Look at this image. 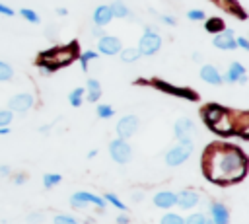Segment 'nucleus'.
<instances>
[{
	"label": "nucleus",
	"mask_w": 249,
	"mask_h": 224,
	"mask_svg": "<svg viewBox=\"0 0 249 224\" xmlns=\"http://www.w3.org/2000/svg\"><path fill=\"white\" fill-rule=\"evenodd\" d=\"M138 129V117L136 115H124L119 123H117V134L119 138H128L136 132Z\"/></svg>",
	"instance_id": "6e6552de"
},
{
	"label": "nucleus",
	"mask_w": 249,
	"mask_h": 224,
	"mask_svg": "<svg viewBox=\"0 0 249 224\" xmlns=\"http://www.w3.org/2000/svg\"><path fill=\"white\" fill-rule=\"evenodd\" d=\"M113 107L111 105H107V103H103V105H97V117L99 119H109V117H113Z\"/></svg>",
	"instance_id": "cd10ccee"
},
{
	"label": "nucleus",
	"mask_w": 249,
	"mask_h": 224,
	"mask_svg": "<svg viewBox=\"0 0 249 224\" xmlns=\"http://www.w3.org/2000/svg\"><path fill=\"white\" fill-rule=\"evenodd\" d=\"M204 169L212 181L231 183L245 175L247 160H245V154L237 148L212 146L204 158Z\"/></svg>",
	"instance_id": "f257e3e1"
},
{
	"label": "nucleus",
	"mask_w": 249,
	"mask_h": 224,
	"mask_svg": "<svg viewBox=\"0 0 249 224\" xmlns=\"http://www.w3.org/2000/svg\"><path fill=\"white\" fill-rule=\"evenodd\" d=\"M91 31H93V35H95V37H103V35H105V33H103V29H101L99 25H97V27H93Z\"/></svg>",
	"instance_id": "ea45409f"
},
{
	"label": "nucleus",
	"mask_w": 249,
	"mask_h": 224,
	"mask_svg": "<svg viewBox=\"0 0 249 224\" xmlns=\"http://www.w3.org/2000/svg\"><path fill=\"white\" fill-rule=\"evenodd\" d=\"M212 45L216 49H222V51H233V49H237V43H235V37H233V31L231 29H224V31L216 33Z\"/></svg>",
	"instance_id": "1a4fd4ad"
},
{
	"label": "nucleus",
	"mask_w": 249,
	"mask_h": 224,
	"mask_svg": "<svg viewBox=\"0 0 249 224\" xmlns=\"http://www.w3.org/2000/svg\"><path fill=\"white\" fill-rule=\"evenodd\" d=\"M0 173H2V175H8V173H10V168H8V166H2V168H0Z\"/></svg>",
	"instance_id": "37998d69"
},
{
	"label": "nucleus",
	"mask_w": 249,
	"mask_h": 224,
	"mask_svg": "<svg viewBox=\"0 0 249 224\" xmlns=\"http://www.w3.org/2000/svg\"><path fill=\"white\" fill-rule=\"evenodd\" d=\"M198 193L196 191H191V189H185L181 193H177V205L181 208H193L195 205H198Z\"/></svg>",
	"instance_id": "4468645a"
},
{
	"label": "nucleus",
	"mask_w": 249,
	"mask_h": 224,
	"mask_svg": "<svg viewBox=\"0 0 249 224\" xmlns=\"http://www.w3.org/2000/svg\"><path fill=\"white\" fill-rule=\"evenodd\" d=\"M173 131H175V136H177L179 140H191V136H193V132H195V125H193V121H189V119L183 117V119L175 121Z\"/></svg>",
	"instance_id": "9d476101"
},
{
	"label": "nucleus",
	"mask_w": 249,
	"mask_h": 224,
	"mask_svg": "<svg viewBox=\"0 0 249 224\" xmlns=\"http://www.w3.org/2000/svg\"><path fill=\"white\" fill-rule=\"evenodd\" d=\"M31 105H33V95L31 93H25V92L12 95L10 101H8L10 111H16V113H25L27 109H31Z\"/></svg>",
	"instance_id": "0eeeda50"
},
{
	"label": "nucleus",
	"mask_w": 249,
	"mask_h": 224,
	"mask_svg": "<svg viewBox=\"0 0 249 224\" xmlns=\"http://www.w3.org/2000/svg\"><path fill=\"white\" fill-rule=\"evenodd\" d=\"M117 224H128V216L119 214V216H117Z\"/></svg>",
	"instance_id": "58836bf2"
},
{
	"label": "nucleus",
	"mask_w": 249,
	"mask_h": 224,
	"mask_svg": "<svg viewBox=\"0 0 249 224\" xmlns=\"http://www.w3.org/2000/svg\"><path fill=\"white\" fill-rule=\"evenodd\" d=\"M8 132H10L8 127H0V134H8Z\"/></svg>",
	"instance_id": "a18cd8bd"
},
{
	"label": "nucleus",
	"mask_w": 249,
	"mask_h": 224,
	"mask_svg": "<svg viewBox=\"0 0 249 224\" xmlns=\"http://www.w3.org/2000/svg\"><path fill=\"white\" fill-rule=\"evenodd\" d=\"M95 154H97V150H89V152H88V158H93Z\"/></svg>",
	"instance_id": "49530a36"
},
{
	"label": "nucleus",
	"mask_w": 249,
	"mask_h": 224,
	"mask_svg": "<svg viewBox=\"0 0 249 224\" xmlns=\"http://www.w3.org/2000/svg\"><path fill=\"white\" fill-rule=\"evenodd\" d=\"M247 74V70H245V66L241 64V62H231L230 64V68H228V72H226V82H239V78L241 76H245Z\"/></svg>",
	"instance_id": "dca6fc26"
},
{
	"label": "nucleus",
	"mask_w": 249,
	"mask_h": 224,
	"mask_svg": "<svg viewBox=\"0 0 249 224\" xmlns=\"http://www.w3.org/2000/svg\"><path fill=\"white\" fill-rule=\"evenodd\" d=\"M121 53V60L123 62H136L138 58H140V53H138V49H134V47H126V49H121L119 51Z\"/></svg>",
	"instance_id": "6ab92c4d"
},
{
	"label": "nucleus",
	"mask_w": 249,
	"mask_h": 224,
	"mask_svg": "<svg viewBox=\"0 0 249 224\" xmlns=\"http://www.w3.org/2000/svg\"><path fill=\"white\" fill-rule=\"evenodd\" d=\"M160 224H183V218L175 212H165L160 220Z\"/></svg>",
	"instance_id": "393cba45"
},
{
	"label": "nucleus",
	"mask_w": 249,
	"mask_h": 224,
	"mask_svg": "<svg viewBox=\"0 0 249 224\" xmlns=\"http://www.w3.org/2000/svg\"><path fill=\"white\" fill-rule=\"evenodd\" d=\"M210 214H212V224H230V212L226 205L222 203H210Z\"/></svg>",
	"instance_id": "9b49d317"
},
{
	"label": "nucleus",
	"mask_w": 249,
	"mask_h": 224,
	"mask_svg": "<svg viewBox=\"0 0 249 224\" xmlns=\"http://www.w3.org/2000/svg\"><path fill=\"white\" fill-rule=\"evenodd\" d=\"M84 88H74L70 93H68V101L72 107H80L82 105V99H84Z\"/></svg>",
	"instance_id": "412c9836"
},
{
	"label": "nucleus",
	"mask_w": 249,
	"mask_h": 224,
	"mask_svg": "<svg viewBox=\"0 0 249 224\" xmlns=\"http://www.w3.org/2000/svg\"><path fill=\"white\" fill-rule=\"evenodd\" d=\"M142 199H144V193H142V191H134V193H132V201H134V203H140Z\"/></svg>",
	"instance_id": "4c0bfd02"
},
{
	"label": "nucleus",
	"mask_w": 249,
	"mask_h": 224,
	"mask_svg": "<svg viewBox=\"0 0 249 224\" xmlns=\"http://www.w3.org/2000/svg\"><path fill=\"white\" fill-rule=\"evenodd\" d=\"M160 47H161V37L156 31H152V27H146L144 35L140 37L138 47H136L138 53L144 55V56H150V55H156L160 51Z\"/></svg>",
	"instance_id": "7ed1b4c3"
},
{
	"label": "nucleus",
	"mask_w": 249,
	"mask_h": 224,
	"mask_svg": "<svg viewBox=\"0 0 249 224\" xmlns=\"http://www.w3.org/2000/svg\"><path fill=\"white\" fill-rule=\"evenodd\" d=\"M70 205L74 208H86L88 205H95V206L103 208L105 206V199H101V197H97L93 193H88V191H78V193H72Z\"/></svg>",
	"instance_id": "39448f33"
},
{
	"label": "nucleus",
	"mask_w": 249,
	"mask_h": 224,
	"mask_svg": "<svg viewBox=\"0 0 249 224\" xmlns=\"http://www.w3.org/2000/svg\"><path fill=\"white\" fill-rule=\"evenodd\" d=\"M23 181H25V175H21V173H19V175H16V185H21Z\"/></svg>",
	"instance_id": "a19ab883"
},
{
	"label": "nucleus",
	"mask_w": 249,
	"mask_h": 224,
	"mask_svg": "<svg viewBox=\"0 0 249 224\" xmlns=\"http://www.w3.org/2000/svg\"><path fill=\"white\" fill-rule=\"evenodd\" d=\"M53 224H78V220L70 214H56L53 218Z\"/></svg>",
	"instance_id": "c756f323"
},
{
	"label": "nucleus",
	"mask_w": 249,
	"mask_h": 224,
	"mask_svg": "<svg viewBox=\"0 0 249 224\" xmlns=\"http://www.w3.org/2000/svg\"><path fill=\"white\" fill-rule=\"evenodd\" d=\"M206 216L202 212H195V214H189L187 220H183V224H204Z\"/></svg>",
	"instance_id": "7c9ffc66"
},
{
	"label": "nucleus",
	"mask_w": 249,
	"mask_h": 224,
	"mask_svg": "<svg viewBox=\"0 0 249 224\" xmlns=\"http://www.w3.org/2000/svg\"><path fill=\"white\" fill-rule=\"evenodd\" d=\"M12 123V111L0 109V127H8Z\"/></svg>",
	"instance_id": "2f4dec72"
},
{
	"label": "nucleus",
	"mask_w": 249,
	"mask_h": 224,
	"mask_svg": "<svg viewBox=\"0 0 249 224\" xmlns=\"http://www.w3.org/2000/svg\"><path fill=\"white\" fill-rule=\"evenodd\" d=\"M235 43H237V47H241V49L249 51V43H247V39H245V37H237V39H235Z\"/></svg>",
	"instance_id": "c9c22d12"
},
{
	"label": "nucleus",
	"mask_w": 249,
	"mask_h": 224,
	"mask_svg": "<svg viewBox=\"0 0 249 224\" xmlns=\"http://www.w3.org/2000/svg\"><path fill=\"white\" fill-rule=\"evenodd\" d=\"M41 220H43V216H41L39 212H33V214L27 216V222H31V224H37V222H41Z\"/></svg>",
	"instance_id": "72a5a7b5"
},
{
	"label": "nucleus",
	"mask_w": 249,
	"mask_h": 224,
	"mask_svg": "<svg viewBox=\"0 0 249 224\" xmlns=\"http://www.w3.org/2000/svg\"><path fill=\"white\" fill-rule=\"evenodd\" d=\"M204 224H212V220H208V218H206V220H204Z\"/></svg>",
	"instance_id": "de8ad7c7"
},
{
	"label": "nucleus",
	"mask_w": 249,
	"mask_h": 224,
	"mask_svg": "<svg viewBox=\"0 0 249 224\" xmlns=\"http://www.w3.org/2000/svg\"><path fill=\"white\" fill-rule=\"evenodd\" d=\"M86 97H88V101L89 103H93V101H97L99 97H101V84L97 82V80H93V78H89L88 80V86H86Z\"/></svg>",
	"instance_id": "f3484780"
},
{
	"label": "nucleus",
	"mask_w": 249,
	"mask_h": 224,
	"mask_svg": "<svg viewBox=\"0 0 249 224\" xmlns=\"http://www.w3.org/2000/svg\"><path fill=\"white\" fill-rule=\"evenodd\" d=\"M187 18L191 21H202L204 19V12L202 10H191V12H187Z\"/></svg>",
	"instance_id": "473e14b6"
},
{
	"label": "nucleus",
	"mask_w": 249,
	"mask_h": 224,
	"mask_svg": "<svg viewBox=\"0 0 249 224\" xmlns=\"http://www.w3.org/2000/svg\"><path fill=\"white\" fill-rule=\"evenodd\" d=\"M200 78H202L206 84H212V86H220V84L224 82V78L220 76L218 68L212 66V64H204V66L200 68Z\"/></svg>",
	"instance_id": "ddd939ff"
},
{
	"label": "nucleus",
	"mask_w": 249,
	"mask_h": 224,
	"mask_svg": "<svg viewBox=\"0 0 249 224\" xmlns=\"http://www.w3.org/2000/svg\"><path fill=\"white\" fill-rule=\"evenodd\" d=\"M66 14H68L66 8H56V16H66Z\"/></svg>",
	"instance_id": "79ce46f5"
},
{
	"label": "nucleus",
	"mask_w": 249,
	"mask_h": 224,
	"mask_svg": "<svg viewBox=\"0 0 249 224\" xmlns=\"http://www.w3.org/2000/svg\"><path fill=\"white\" fill-rule=\"evenodd\" d=\"M204 29L208 31V33H220V31H224L226 29V25H224V19H220V18H208L206 21H204Z\"/></svg>",
	"instance_id": "a211bd4d"
},
{
	"label": "nucleus",
	"mask_w": 249,
	"mask_h": 224,
	"mask_svg": "<svg viewBox=\"0 0 249 224\" xmlns=\"http://www.w3.org/2000/svg\"><path fill=\"white\" fill-rule=\"evenodd\" d=\"M103 199H105V203H111L113 206H117V208H121V210H126L124 203H123V201H119V197H117L115 193H107Z\"/></svg>",
	"instance_id": "c85d7f7f"
},
{
	"label": "nucleus",
	"mask_w": 249,
	"mask_h": 224,
	"mask_svg": "<svg viewBox=\"0 0 249 224\" xmlns=\"http://www.w3.org/2000/svg\"><path fill=\"white\" fill-rule=\"evenodd\" d=\"M19 14H21L23 19H27V21H31V23H39V16H37L35 10H31V8H21Z\"/></svg>",
	"instance_id": "a878e982"
},
{
	"label": "nucleus",
	"mask_w": 249,
	"mask_h": 224,
	"mask_svg": "<svg viewBox=\"0 0 249 224\" xmlns=\"http://www.w3.org/2000/svg\"><path fill=\"white\" fill-rule=\"evenodd\" d=\"M12 76H14L12 66L4 60H0V82H8V80H12Z\"/></svg>",
	"instance_id": "5701e85b"
},
{
	"label": "nucleus",
	"mask_w": 249,
	"mask_h": 224,
	"mask_svg": "<svg viewBox=\"0 0 249 224\" xmlns=\"http://www.w3.org/2000/svg\"><path fill=\"white\" fill-rule=\"evenodd\" d=\"M60 181H62V177H60L58 173H45V175H43V185H45L47 189L54 187V185L60 183Z\"/></svg>",
	"instance_id": "b1692460"
},
{
	"label": "nucleus",
	"mask_w": 249,
	"mask_h": 224,
	"mask_svg": "<svg viewBox=\"0 0 249 224\" xmlns=\"http://www.w3.org/2000/svg\"><path fill=\"white\" fill-rule=\"evenodd\" d=\"M161 21H163V23H167V25H175V23H177V19H175V18H171V16H161Z\"/></svg>",
	"instance_id": "e433bc0d"
},
{
	"label": "nucleus",
	"mask_w": 249,
	"mask_h": 224,
	"mask_svg": "<svg viewBox=\"0 0 249 224\" xmlns=\"http://www.w3.org/2000/svg\"><path fill=\"white\" fill-rule=\"evenodd\" d=\"M154 205L158 208H171L177 205V193L171 191H160L154 195Z\"/></svg>",
	"instance_id": "f8f14e48"
},
{
	"label": "nucleus",
	"mask_w": 249,
	"mask_h": 224,
	"mask_svg": "<svg viewBox=\"0 0 249 224\" xmlns=\"http://www.w3.org/2000/svg\"><path fill=\"white\" fill-rule=\"evenodd\" d=\"M121 39L115 37V35H103L99 37V43H97V51L101 55H107V56H113V55H119L121 51Z\"/></svg>",
	"instance_id": "423d86ee"
},
{
	"label": "nucleus",
	"mask_w": 249,
	"mask_h": 224,
	"mask_svg": "<svg viewBox=\"0 0 249 224\" xmlns=\"http://www.w3.org/2000/svg\"><path fill=\"white\" fill-rule=\"evenodd\" d=\"M0 14H2V16H14L16 12H14L10 6H6V4H0Z\"/></svg>",
	"instance_id": "f704fd0d"
},
{
	"label": "nucleus",
	"mask_w": 249,
	"mask_h": 224,
	"mask_svg": "<svg viewBox=\"0 0 249 224\" xmlns=\"http://www.w3.org/2000/svg\"><path fill=\"white\" fill-rule=\"evenodd\" d=\"M109 154L117 164H126L132 158V148L126 138H115L109 142Z\"/></svg>",
	"instance_id": "20e7f679"
},
{
	"label": "nucleus",
	"mask_w": 249,
	"mask_h": 224,
	"mask_svg": "<svg viewBox=\"0 0 249 224\" xmlns=\"http://www.w3.org/2000/svg\"><path fill=\"white\" fill-rule=\"evenodd\" d=\"M111 19H113V14H111V8H109V6L101 4V6L95 8V12H93V23H95V25L103 27V25H107Z\"/></svg>",
	"instance_id": "2eb2a0df"
},
{
	"label": "nucleus",
	"mask_w": 249,
	"mask_h": 224,
	"mask_svg": "<svg viewBox=\"0 0 249 224\" xmlns=\"http://www.w3.org/2000/svg\"><path fill=\"white\" fill-rule=\"evenodd\" d=\"M158 86L163 88V90L169 92V93H177V95H183V97H195V93H191L189 90H183V88H173V86H167V84H163V82H158Z\"/></svg>",
	"instance_id": "4be33fe9"
},
{
	"label": "nucleus",
	"mask_w": 249,
	"mask_h": 224,
	"mask_svg": "<svg viewBox=\"0 0 249 224\" xmlns=\"http://www.w3.org/2000/svg\"><path fill=\"white\" fill-rule=\"evenodd\" d=\"M191 152H193V140H179L177 146H173L165 152V164L171 166V168L181 166L191 156Z\"/></svg>",
	"instance_id": "f03ea898"
},
{
	"label": "nucleus",
	"mask_w": 249,
	"mask_h": 224,
	"mask_svg": "<svg viewBox=\"0 0 249 224\" xmlns=\"http://www.w3.org/2000/svg\"><path fill=\"white\" fill-rule=\"evenodd\" d=\"M93 58H97V53H95V51H86V53L80 55V64H82V70H84V72L88 70V62L93 60Z\"/></svg>",
	"instance_id": "bb28decb"
},
{
	"label": "nucleus",
	"mask_w": 249,
	"mask_h": 224,
	"mask_svg": "<svg viewBox=\"0 0 249 224\" xmlns=\"http://www.w3.org/2000/svg\"><path fill=\"white\" fill-rule=\"evenodd\" d=\"M111 14H113V18H126V16H130V12H128V8L121 2V0H115L111 6Z\"/></svg>",
	"instance_id": "aec40b11"
},
{
	"label": "nucleus",
	"mask_w": 249,
	"mask_h": 224,
	"mask_svg": "<svg viewBox=\"0 0 249 224\" xmlns=\"http://www.w3.org/2000/svg\"><path fill=\"white\" fill-rule=\"evenodd\" d=\"M193 60L195 62H200V53H193Z\"/></svg>",
	"instance_id": "c03bdc74"
}]
</instances>
